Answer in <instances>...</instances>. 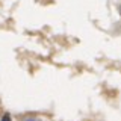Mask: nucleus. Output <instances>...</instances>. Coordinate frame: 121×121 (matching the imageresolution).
I'll return each instance as SVG.
<instances>
[{"mask_svg":"<svg viewBox=\"0 0 121 121\" xmlns=\"http://www.w3.org/2000/svg\"><path fill=\"white\" fill-rule=\"evenodd\" d=\"M0 121H11V117H9V115L6 113V115H3V118L0 120Z\"/></svg>","mask_w":121,"mask_h":121,"instance_id":"nucleus-1","label":"nucleus"},{"mask_svg":"<svg viewBox=\"0 0 121 121\" xmlns=\"http://www.w3.org/2000/svg\"><path fill=\"white\" fill-rule=\"evenodd\" d=\"M24 121H41V120H35V118H27V120H24Z\"/></svg>","mask_w":121,"mask_h":121,"instance_id":"nucleus-2","label":"nucleus"},{"mask_svg":"<svg viewBox=\"0 0 121 121\" xmlns=\"http://www.w3.org/2000/svg\"><path fill=\"white\" fill-rule=\"evenodd\" d=\"M120 15H121V6H120Z\"/></svg>","mask_w":121,"mask_h":121,"instance_id":"nucleus-3","label":"nucleus"}]
</instances>
